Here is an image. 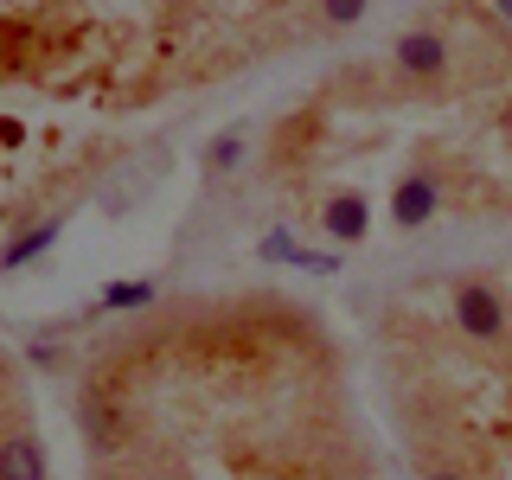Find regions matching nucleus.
<instances>
[{
    "label": "nucleus",
    "instance_id": "f257e3e1",
    "mask_svg": "<svg viewBox=\"0 0 512 480\" xmlns=\"http://www.w3.org/2000/svg\"><path fill=\"white\" fill-rule=\"evenodd\" d=\"M455 320H461V333H468V340L493 346V340L506 333V301L493 295L487 282H461V288H455Z\"/></svg>",
    "mask_w": 512,
    "mask_h": 480
},
{
    "label": "nucleus",
    "instance_id": "f03ea898",
    "mask_svg": "<svg viewBox=\"0 0 512 480\" xmlns=\"http://www.w3.org/2000/svg\"><path fill=\"white\" fill-rule=\"evenodd\" d=\"M397 64H404L410 77H442L448 71V39L442 32H429V26H416L397 39Z\"/></svg>",
    "mask_w": 512,
    "mask_h": 480
},
{
    "label": "nucleus",
    "instance_id": "1a4fd4ad",
    "mask_svg": "<svg viewBox=\"0 0 512 480\" xmlns=\"http://www.w3.org/2000/svg\"><path fill=\"white\" fill-rule=\"evenodd\" d=\"M263 256H269V263H301V244H295L288 231H276V237L263 244Z\"/></svg>",
    "mask_w": 512,
    "mask_h": 480
},
{
    "label": "nucleus",
    "instance_id": "6e6552de",
    "mask_svg": "<svg viewBox=\"0 0 512 480\" xmlns=\"http://www.w3.org/2000/svg\"><path fill=\"white\" fill-rule=\"evenodd\" d=\"M365 7H372V0H320V20L340 32V26H359V20H365Z\"/></svg>",
    "mask_w": 512,
    "mask_h": 480
},
{
    "label": "nucleus",
    "instance_id": "20e7f679",
    "mask_svg": "<svg viewBox=\"0 0 512 480\" xmlns=\"http://www.w3.org/2000/svg\"><path fill=\"white\" fill-rule=\"evenodd\" d=\"M320 231H327L333 244H359V237L372 231V212H365V199H359V192H333V199H327V212H320Z\"/></svg>",
    "mask_w": 512,
    "mask_h": 480
},
{
    "label": "nucleus",
    "instance_id": "39448f33",
    "mask_svg": "<svg viewBox=\"0 0 512 480\" xmlns=\"http://www.w3.org/2000/svg\"><path fill=\"white\" fill-rule=\"evenodd\" d=\"M0 480H45V455L32 436H7L0 442Z\"/></svg>",
    "mask_w": 512,
    "mask_h": 480
},
{
    "label": "nucleus",
    "instance_id": "9b49d317",
    "mask_svg": "<svg viewBox=\"0 0 512 480\" xmlns=\"http://www.w3.org/2000/svg\"><path fill=\"white\" fill-rule=\"evenodd\" d=\"M493 7H500V20H506V26H512V0H493Z\"/></svg>",
    "mask_w": 512,
    "mask_h": 480
},
{
    "label": "nucleus",
    "instance_id": "7ed1b4c3",
    "mask_svg": "<svg viewBox=\"0 0 512 480\" xmlns=\"http://www.w3.org/2000/svg\"><path fill=\"white\" fill-rule=\"evenodd\" d=\"M436 205H442V186L429 180V173H410V180L397 186V199H391V218L404 224V231H416V224L436 218Z\"/></svg>",
    "mask_w": 512,
    "mask_h": 480
},
{
    "label": "nucleus",
    "instance_id": "0eeeda50",
    "mask_svg": "<svg viewBox=\"0 0 512 480\" xmlns=\"http://www.w3.org/2000/svg\"><path fill=\"white\" fill-rule=\"evenodd\" d=\"M141 301H154V282H148V276L109 282V288H103V308H141Z\"/></svg>",
    "mask_w": 512,
    "mask_h": 480
},
{
    "label": "nucleus",
    "instance_id": "f8f14e48",
    "mask_svg": "<svg viewBox=\"0 0 512 480\" xmlns=\"http://www.w3.org/2000/svg\"><path fill=\"white\" fill-rule=\"evenodd\" d=\"M429 480H461V474H429Z\"/></svg>",
    "mask_w": 512,
    "mask_h": 480
},
{
    "label": "nucleus",
    "instance_id": "423d86ee",
    "mask_svg": "<svg viewBox=\"0 0 512 480\" xmlns=\"http://www.w3.org/2000/svg\"><path fill=\"white\" fill-rule=\"evenodd\" d=\"M52 237H58V218L32 224V231L20 237V244H7V250H0V269H20V263H32V256H39L45 244H52Z\"/></svg>",
    "mask_w": 512,
    "mask_h": 480
},
{
    "label": "nucleus",
    "instance_id": "9d476101",
    "mask_svg": "<svg viewBox=\"0 0 512 480\" xmlns=\"http://www.w3.org/2000/svg\"><path fill=\"white\" fill-rule=\"evenodd\" d=\"M237 160H244V141H237V135H224L218 148H212V167L224 173V167H237Z\"/></svg>",
    "mask_w": 512,
    "mask_h": 480
}]
</instances>
